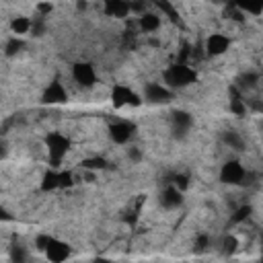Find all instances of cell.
I'll list each match as a JSON object with an SVG mask.
<instances>
[{
    "instance_id": "d6986e66",
    "label": "cell",
    "mask_w": 263,
    "mask_h": 263,
    "mask_svg": "<svg viewBox=\"0 0 263 263\" xmlns=\"http://www.w3.org/2000/svg\"><path fill=\"white\" fill-rule=\"evenodd\" d=\"M23 47H25L23 39L14 35L12 39H8V41H6V45H4V53H6L8 58H12V55H16V53H18V51H21Z\"/></svg>"
},
{
    "instance_id": "7a4b0ae2",
    "label": "cell",
    "mask_w": 263,
    "mask_h": 263,
    "mask_svg": "<svg viewBox=\"0 0 263 263\" xmlns=\"http://www.w3.org/2000/svg\"><path fill=\"white\" fill-rule=\"evenodd\" d=\"M247 177V168L238 160H228L220 168V181L226 185H242Z\"/></svg>"
},
{
    "instance_id": "44dd1931",
    "label": "cell",
    "mask_w": 263,
    "mask_h": 263,
    "mask_svg": "<svg viewBox=\"0 0 263 263\" xmlns=\"http://www.w3.org/2000/svg\"><path fill=\"white\" fill-rule=\"evenodd\" d=\"M51 10H53V6H51L47 0H41V2H37V6H35V14H37V16H49Z\"/></svg>"
},
{
    "instance_id": "277c9868",
    "label": "cell",
    "mask_w": 263,
    "mask_h": 263,
    "mask_svg": "<svg viewBox=\"0 0 263 263\" xmlns=\"http://www.w3.org/2000/svg\"><path fill=\"white\" fill-rule=\"evenodd\" d=\"M72 78H74L80 86L90 88V86H95V82H97V72H95V68H92L90 64L78 62V64H74V68H72Z\"/></svg>"
},
{
    "instance_id": "8992f818",
    "label": "cell",
    "mask_w": 263,
    "mask_h": 263,
    "mask_svg": "<svg viewBox=\"0 0 263 263\" xmlns=\"http://www.w3.org/2000/svg\"><path fill=\"white\" fill-rule=\"evenodd\" d=\"M45 257L53 263H60V261H66L70 257V247L62 240H55V238H47V245H45Z\"/></svg>"
},
{
    "instance_id": "5bb4252c",
    "label": "cell",
    "mask_w": 263,
    "mask_h": 263,
    "mask_svg": "<svg viewBox=\"0 0 263 263\" xmlns=\"http://www.w3.org/2000/svg\"><path fill=\"white\" fill-rule=\"evenodd\" d=\"M222 144L228 146L234 152H242L245 150V138L236 129H224L222 132Z\"/></svg>"
},
{
    "instance_id": "e0dca14e",
    "label": "cell",
    "mask_w": 263,
    "mask_h": 263,
    "mask_svg": "<svg viewBox=\"0 0 263 263\" xmlns=\"http://www.w3.org/2000/svg\"><path fill=\"white\" fill-rule=\"evenodd\" d=\"M236 82H238L240 90H251V88H255L259 84V74L257 72H245V74H240L236 78Z\"/></svg>"
},
{
    "instance_id": "cb8c5ba5",
    "label": "cell",
    "mask_w": 263,
    "mask_h": 263,
    "mask_svg": "<svg viewBox=\"0 0 263 263\" xmlns=\"http://www.w3.org/2000/svg\"><path fill=\"white\" fill-rule=\"evenodd\" d=\"M249 212H251V208H240V210L236 212V216H234L232 220H234V222H240V220H245V218L249 216Z\"/></svg>"
},
{
    "instance_id": "6da1fadb",
    "label": "cell",
    "mask_w": 263,
    "mask_h": 263,
    "mask_svg": "<svg viewBox=\"0 0 263 263\" xmlns=\"http://www.w3.org/2000/svg\"><path fill=\"white\" fill-rule=\"evenodd\" d=\"M193 80H195V72H193L189 66H183V64L173 66V68H168V70L164 72V84H166L168 88L187 86V84H191Z\"/></svg>"
},
{
    "instance_id": "8fae6325",
    "label": "cell",
    "mask_w": 263,
    "mask_h": 263,
    "mask_svg": "<svg viewBox=\"0 0 263 263\" xmlns=\"http://www.w3.org/2000/svg\"><path fill=\"white\" fill-rule=\"evenodd\" d=\"M66 99H68V92H66V88L62 86V82H58V80H53V82L45 88V92H43V103H49V105L64 103Z\"/></svg>"
},
{
    "instance_id": "9a60e30c",
    "label": "cell",
    "mask_w": 263,
    "mask_h": 263,
    "mask_svg": "<svg viewBox=\"0 0 263 263\" xmlns=\"http://www.w3.org/2000/svg\"><path fill=\"white\" fill-rule=\"evenodd\" d=\"M138 27H140L142 33H154L160 27V16L154 14V12H144L138 18Z\"/></svg>"
},
{
    "instance_id": "2e32d148",
    "label": "cell",
    "mask_w": 263,
    "mask_h": 263,
    "mask_svg": "<svg viewBox=\"0 0 263 263\" xmlns=\"http://www.w3.org/2000/svg\"><path fill=\"white\" fill-rule=\"evenodd\" d=\"M10 31L16 35V37H25L31 33V18L25 16V14H18L10 21Z\"/></svg>"
},
{
    "instance_id": "ffe728a7",
    "label": "cell",
    "mask_w": 263,
    "mask_h": 263,
    "mask_svg": "<svg viewBox=\"0 0 263 263\" xmlns=\"http://www.w3.org/2000/svg\"><path fill=\"white\" fill-rule=\"evenodd\" d=\"M105 160L103 158H88V160H84L82 162V168H88V171H101V168H105Z\"/></svg>"
},
{
    "instance_id": "4316f807",
    "label": "cell",
    "mask_w": 263,
    "mask_h": 263,
    "mask_svg": "<svg viewBox=\"0 0 263 263\" xmlns=\"http://www.w3.org/2000/svg\"><path fill=\"white\" fill-rule=\"evenodd\" d=\"M8 218H10V216H6V212L0 208V220H8Z\"/></svg>"
},
{
    "instance_id": "ac0fdd59",
    "label": "cell",
    "mask_w": 263,
    "mask_h": 263,
    "mask_svg": "<svg viewBox=\"0 0 263 263\" xmlns=\"http://www.w3.org/2000/svg\"><path fill=\"white\" fill-rule=\"evenodd\" d=\"M47 31V23H45V16H35L31 18V33L33 37H43Z\"/></svg>"
},
{
    "instance_id": "5b68a950",
    "label": "cell",
    "mask_w": 263,
    "mask_h": 263,
    "mask_svg": "<svg viewBox=\"0 0 263 263\" xmlns=\"http://www.w3.org/2000/svg\"><path fill=\"white\" fill-rule=\"evenodd\" d=\"M191 125H193V117H191L187 111H175V113L171 115V129H173V136H175L177 140L185 138V136L189 134Z\"/></svg>"
},
{
    "instance_id": "30bf717a",
    "label": "cell",
    "mask_w": 263,
    "mask_h": 263,
    "mask_svg": "<svg viewBox=\"0 0 263 263\" xmlns=\"http://www.w3.org/2000/svg\"><path fill=\"white\" fill-rule=\"evenodd\" d=\"M230 47V39L222 33H212L205 41V53L208 55H222Z\"/></svg>"
},
{
    "instance_id": "3957f363",
    "label": "cell",
    "mask_w": 263,
    "mask_h": 263,
    "mask_svg": "<svg viewBox=\"0 0 263 263\" xmlns=\"http://www.w3.org/2000/svg\"><path fill=\"white\" fill-rule=\"evenodd\" d=\"M173 99V90L166 84H158V82H148L144 88V101L152 103V105H164Z\"/></svg>"
},
{
    "instance_id": "52a82bcc",
    "label": "cell",
    "mask_w": 263,
    "mask_h": 263,
    "mask_svg": "<svg viewBox=\"0 0 263 263\" xmlns=\"http://www.w3.org/2000/svg\"><path fill=\"white\" fill-rule=\"evenodd\" d=\"M111 97H113V105H115V107H125V105H134V107H136V105L142 103V99H140L132 88L121 86V84L113 88V95H111Z\"/></svg>"
},
{
    "instance_id": "4fadbf2b",
    "label": "cell",
    "mask_w": 263,
    "mask_h": 263,
    "mask_svg": "<svg viewBox=\"0 0 263 263\" xmlns=\"http://www.w3.org/2000/svg\"><path fill=\"white\" fill-rule=\"evenodd\" d=\"M129 10H132V4L125 0H105V14H109V16L123 18V16H127Z\"/></svg>"
},
{
    "instance_id": "603a6c76",
    "label": "cell",
    "mask_w": 263,
    "mask_h": 263,
    "mask_svg": "<svg viewBox=\"0 0 263 263\" xmlns=\"http://www.w3.org/2000/svg\"><path fill=\"white\" fill-rule=\"evenodd\" d=\"M127 158H129L132 162H140V160H142V150H140L138 146H129V148H127Z\"/></svg>"
},
{
    "instance_id": "7c38bea8",
    "label": "cell",
    "mask_w": 263,
    "mask_h": 263,
    "mask_svg": "<svg viewBox=\"0 0 263 263\" xmlns=\"http://www.w3.org/2000/svg\"><path fill=\"white\" fill-rule=\"evenodd\" d=\"M47 150H49V156L53 158V160H60L64 154H66V150H68V140L64 138V136H60V134H49V138H47Z\"/></svg>"
},
{
    "instance_id": "d4e9b609",
    "label": "cell",
    "mask_w": 263,
    "mask_h": 263,
    "mask_svg": "<svg viewBox=\"0 0 263 263\" xmlns=\"http://www.w3.org/2000/svg\"><path fill=\"white\" fill-rule=\"evenodd\" d=\"M208 242H210V240H208V236H199V240H197V247H199V251H203V249L208 247Z\"/></svg>"
},
{
    "instance_id": "ba28073f",
    "label": "cell",
    "mask_w": 263,
    "mask_h": 263,
    "mask_svg": "<svg viewBox=\"0 0 263 263\" xmlns=\"http://www.w3.org/2000/svg\"><path fill=\"white\" fill-rule=\"evenodd\" d=\"M181 203H183V191L179 187L168 185V187L162 189V193H160V205L164 210H177V208H181Z\"/></svg>"
},
{
    "instance_id": "7402d4cb",
    "label": "cell",
    "mask_w": 263,
    "mask_h": 263,
    "mask_svg": "<svg viewBox=\"0 0 263 263\" xmlns=\"http://www.w3.org/2000/svg\"><path fill=\"white\" fill-rule=\"evenodd\" d=\"M236 247H238L236 236H226V238L222 240V251H224V253H234Z\"/></svg>"
},
{
    "instance_id": "83f0119b",
    "label": "cell",
    "mask_w": 263,
    "mask_h": 263,
    "mask_svg": "<svg viewBox=\"0 0 263 263\" xmlns=\"http://www.w3.org/2000/svg\"><path fill=\"white\" fill-rule=\"evenodd\" d=\"M2 156H4V148L0 146V158H2Z\"/></svg>"
},
{
    "instance_id": "484cf974",
    "label": "cell",
    "mask_w": 263,
    "mask_h": 263,
    "mask_svg": "<svg viewBox=\"0 0 263 263\" xmlns=\"http://www.w3.org/2000/svg\"><path fill=\"white\" fill-rule=\"evenodd\" d=\"M76 8H78V10H84V8H86V2H84V0H78Z\"/></svg>"
},
{
    "instance_id": "9c48e42d",
    "label": "cell",
    "mask_w": 263,
    "mask_h": 263,
    "mask_svg": "<svg viewBox=\"0 0 263 263\" xmlns=\"http://www.w3.org/2000/svg\"><path fill=\"white\" fill-rule=\"evenodd\" d=\"M109 136L115 144H127L134 136V125L127 123V121H115L111 127H109Z\"/></svg>"
}]
</instances>
